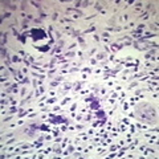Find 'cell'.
Returning <instances> with one entry per match:
<instances>
[{
	"instance_id": "cell-1",
	"label": "cell",
	"mask_w": 159,
	"mask_h": 159,
	"mask_svg": "<svg viewBox=\"0 0 159 159\" xmlns=\"http://www.w3.org/2000/svg\"><path fill=\"white\" fill-rule=\"evenodd\" d=\"M32 35H33V39H39V40H40V39H44L45 37V32L44 31H41V29H35V31L32 32Z\"/></svg>"
}]
</instances>
